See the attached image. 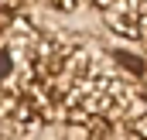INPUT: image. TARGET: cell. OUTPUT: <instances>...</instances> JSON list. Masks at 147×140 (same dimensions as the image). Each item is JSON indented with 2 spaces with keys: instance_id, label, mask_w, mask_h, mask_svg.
<instances>
[]
</instances>
